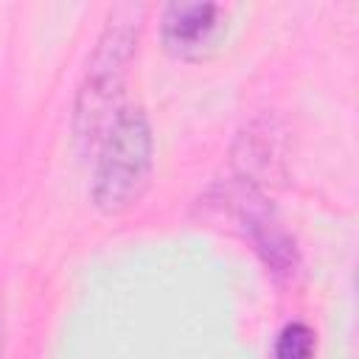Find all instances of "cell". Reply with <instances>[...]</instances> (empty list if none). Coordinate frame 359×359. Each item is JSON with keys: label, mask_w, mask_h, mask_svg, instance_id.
<instances>
[{"label": "cell", "mask_w": 359, "mask_h": 359, "mask_svg": "<svg viewBox=\"0 0 359 359\" xmlns=\"http://www.w3.org/2000/svg\"><path fill=\"white\" fill-rule=\"evenodd\" d=\"M154 165V137L149 118L140 107H123L101 135L93 199L104 213L132 208L149 188Z\"/></svg>", "instance_id": "obj_1"}, {"label": "cell", "mask_w": 359, "mask_h": 359, "mask_svg": "<svg viewBox=\"0 0 359 359\" xmlns=\"http://www.w3.org/2000/svg\"><path fill=\"white\" fill-rule=\"evenodd\" d=\"M140 14L143 8L135 6H121L112 17L109 25L95 48V56L90 62L87 79L79 90V104H76V126L81 140L98 137L104 126L118 115V95L123 84L126 65L132 59L137 31H140Z\"/></svg>", "instance_id": "obj_2"}, {"label": "cell", "mask_w": 359, "mask_h": 359, "mask_svg": "<svg viewBox=\"0 0 359 359\" xmlns=\"http://www.w3.org/2000/svg\"><path fill=\"white\" fill-rule=\"evenodd\" d=\"M224 8L216 3H171L163 11V45L177 59H202L224 31Z\"/></svg>", "instance_id": "obj_3"}, {"label": "cell", "mask_w": 359, "mask_h": 359, "mask_svg": "<svg viewBox=\"0 0 359 359\" xmlns=\"http://www.w3.org/2000/svg\"><path fill=\"white\" fill-rule=\"evenodd\" d=\"M241 222L244 227L250 230L252 241H255V250L264 255L266 266L278 275H289L294 272V264H297V255H294V244L292 238L280 230V224L272 219V213L266 210L264 199L255 194V191H247L241 199Z\"/></svg>", "instance_id": "obj_4"}, {"label": "cell", "mask_w": 359, "mask_h": 359, "mask_svg": "<svg viewBox=\"0 0 359 359\" xmlns=\"http://www.w3.org/2000/svg\"><path fill=\"white\" fill-rule=\"evenodd\" d=\"M275 359H314V331L306 323H289L278 334Z\"/></svg>", "instance_id": "obj_5"}, {"label": "cell", "mask_w": 359, "mask_h": 359, "mask_svg": "<svg viewBox=\"0 0 359 359\" xmlns=\"http://www.w3.org/2000/svg\"><path fill=\"white\" fill-rule=\"evenodd\" d=\"M0 353H3V309H0Z\"/></svg>", "instance_id": "obj_6"}]
</instances>
